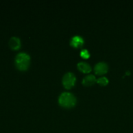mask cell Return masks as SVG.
Instances as JSON below:
<instances>
[{"label": "cell", "mask_w": 133, "mask_h": 133, "mask_svg": "<svg viewBox=\"0 0 133 133\" xmlns=\"http://www.w3.org/2000/svg\"><path fill=\"white\" fill-rule=\"evenodd\" d=\"M58 102L62 107L70 108L74 107L76 103V98L70 92H62L58 97Z\"/></svg>", "instance_id": "cell-1"}, {"label": "cell", "mask_w": 133, "mask_h": 133, "mask_svg": "<svg viewBox=\"0 0 133 133\" xmlns=\"http://www.w3.org/2000/svg\"><path fill=\"white\" fill-rule=\"evenodd\" d=\"M30 57L26 53H19L16 56L15 64L19 70H25L29 67Z\"/></svg>", "instance_id": "cell-2"}, {"label": "cell", "mask_w": 133, "mask_h": 133, "mask_svg": "<svg viewBox=\"0 0 133 133\" xmlns=\"http://www.w3.org/2000/svg\"><path fill=\"white\" fill-rule=\"evenodd\" d=\"M76 78L75 75L71 72H68L62 77V84L65 88H70L75 84Z\"/></svg>", "instance_id": "cell-3"}, {"label": "cell", "mask_w": 133, "mask_h": 133, "mask_svg": "<svg viewBox=\"0 0 133 133\" xmlns=\"http://www.w3.org/2000/svg\"><path fill=\"white\" fill-rule=\"evenodd\" d=\"M94 71L96 74H99V75L105 74L108 71V65L103 62H98L95 66Z\"/></svg>", "instance_id": "cell-4"}, {"label": "cell", "mask_w": 133, "mask_h": 133, "mask_svg": "<svg viewBox=\"0 0 133 133\" xmlns=\"http://www.w3.org/2000/svg\"><path fill=\"white\" fill-rule=\"evenodd\" d=\"M9 46L12 49H18L21 45V42L19 38L16 36H12L10 38L9 42Z\"/></svg>", "instance_id": "cell-5"}, {"label": "cell", "mask_w": 133, "mask_h": 133, "mask_svg": "<svg viewBox=\"0 0 133 133\" xmlns=\"http://www.w3.org/2000/svg\"><path fill=\"white\" fill-rule=\"evenodd\" d=\"M84 43V39L80 36H74L71 38V40H70V44H71L72 46L75 47H79L82 45Z\"/></svg>", "instance_id": "cell-6"}, {"label": "cell", "mask_w": 133, "mask_h": 133, "mask_svg": "<svg viewBox=\"0 0 133 133\" xmlns=\"http://www.w3.org/2000/svg\"><path fill=\"white\" fill-rule=\"evenodd\" d=\"M77 67L79 70L84 73H88L92 70V68L85 62H80L77 64Z\"/></svg>", "instance_id": "cell-7"}, {"label": "cell", "mask_w": 133, "mask_h": 133, "mask_svg": "<svg viewBox=\"0 0 133 133\" xmlns=\"http://www.w3.org/2000/svg\"><path fill=\"white\" fill-rule=\"evenodd\" d=\"M96 77L94 75H88L86 77H84V79H83V84L84 85H91L94 84L96 81Z\"/></svg>", "instance_id": "cell-8"}, {"label": "cell", "mask_w": 133, "mask_h": 133, "mask_svg": "<svg viewBox=\"0 0 133 133\" xmlns=\"http://www.w3.org/2000/svg\"><path fill=\"white\" fill-rule=\"evenodd\" d=\"M97 83L100 84L101 85H106L108 83H109V80L106 77H99L97 81Z\"/></svg>", "instance_id": "cell-9"}, {"label": "cell", "mask_w": 133, "mask_h": 133, "mask_svg": "<svg viewBox=\"0 0 133 133\" xmlns=\"http://www.w3.org/2000/svg\"><path fill=\"white\" fill-rule=\"evenodd\" d=\"M81 57H83V58H87L90 57V54L89 51H88L87 49H84L81 50Z\"/></svg>", "instance_id": "cell-10"}]
</instances>
